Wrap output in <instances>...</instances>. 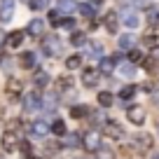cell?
Segmentation results:
<instances>
[{
	"instance_id": "cell-37",
	"label": "cell",
	"mask_w": 159,
	"mask_h": 159,
	"mask_svg": "<svg viewBox=\"0 0 159 159\" xmlns=\"http://www.w3.org/2000/svg\"><path fill=\"white\" fill-rule=\"evenodd\" d=\"M98 159H115V154H112V150L101 148V150H98Z\"/></svg>"
},
{
	"instance_id": "cell-7",
	"label": "cell",
	"mask_w": 159,
	"mask_h": 159,
	"mask_svg": "<svg viewBox=\"0 0 159 159\" xmlns=\"http://www.w3.org/2000/svg\"><path fill=\"white\" fill-rule=\"evenodd\" d=\"M49 131H52V126H49V124H45L42 119H38V122H33V124H30V134H33L35 138H45Z\"/></svg>"
},
{
	"instance_id": "cell-43",
	"label": "cell",
	"mask_w": 159,
	"mask_h": 159,
	"mask_svg": "<svg viewBox=\"0 0 159 159\" xmlns=\"http://www.w3.org/2000/svg\"><path fill=\"white\" fill-rule=\"evenodd\" d=\"M152 159H159V154H154V157H152Z\"/></svg>"
},
{
	"instance_id": "cell-11",
	"label": "cell",
	"mask_w": 159,
	"mask_h": 159,
	"mask_svg": "<svg viewBox=\"0 0 159 159\" xmlns=\"http://www.w3.org/2000/svg\"><path fill=\"white\" fill-rule=\"evenodd\" d=\"M14 14V0H2L0 2V21H10Z\"/></svg>"
},
{
	"instance_id": "cell-21",
	"label": "cell",
	"mask_w": 159,
	"mask_h": 159,
	"mask_svg": "<svg viewBox=\"0 0 159 159\" xmlns=\"http://www.w3.org/2000/svg\"><path fill=\"white\" fill-rule=\"evenodd\" d=\"M119 75H122V77H134L136 68L131 63H126V61H122V63H119Z\"/></svg>"
},
{
	"instance_id": "cell-6",
	"label": "cell",
	"mask_w": 159,
	"mask_h": 159,
	"mask_svg": "<svg viewBox=\"0 0 159 159\" xmlns=\"http://www.w3.org/2000/svg\"><path fill=\"white\" fill-rule=\"evenodd\" d=\"M0 145H2V150H5V152H14L16 145H19L16 134H14V131H7V134L2 136V140H0Z\"/></svg>"
},
{
	"instance_id": "cell-20",
	"label": "cell",
	"mask_w": 159,
	"mask_h": 159,
	"mask_svg": "<svg viewBox=\"0 0 159 159\" xmlns=\"http://www.w3.org/2000/svg\"><path fill=\"white\" fill-rule=\"evenodd\" d=\"M70 42H73L75 47H84L87 45V35L80 33V30H73V35H70Z\"/></svg>"
},
{
	"instance_id": "cell-23",
	"label": "cell",
	"mask_w": 159,
	"mask_h": 159,
	"mask_svg": "<svg viewBox=\"0 0 159 159\" xmlns=\"http://www.w3.org/2000/svg\"><path fill=\"white\" fill-rule=\"evenodd\" d=\"M134 42H136V38L131 33H126V35H122V38H119V47H122V49H131V47H134Z\"/></svg>"
},
{
	"instance_id": "cell-39",
	"label": "cell",
	"mask_w": 159,
	"mask_h": 159,
	"mask_svg": "<svg viewBox=\"0 0 159 159\" xmlns=\"http://www.w3.org/2000/svg\"><path fill=\"white\" fill-rule=\"evenodd\" d=\"M140 59H143V54H140V52H136V49L129 52V61H140Z\"/></svg>"
},
{
	"instance_id": "cell-27",
	"label": "cell",
	"mask_w": 159,
	"mask_h": 159,
	"mask_svg": "<svg viewBox=\"0 0 159 159\" xmlns=\"http://www.w3.org/2000/svg\"><path fill=\"white\" fill-rule=\"evenodd\" d=\"M52 131H54V136H66V122L63 119H56L52 124Z\"/></svg>"
},
{
	"instance_id": "cell-9",
	"label": "cell",
	"mask_w": 159,
	"mask_h": 159,
	"mask_svg": "<svg viewBox=\"0 0 159 159\" xmlns=\"http://www.w3.org/2000/svg\"><path fill=\"white\" fill-rule=\"evenodd\" d=\"M98 75H101V70L87 68L84 73H82V84H84V87H96V84H98Z\"/></svg>"
},
{
	"instance_id": "cell-24",
	"label": "cell",
	"mask_w": 159,
	"mask_h": 159,
	"mask_svg": "<svg viewBox=\"0 0 159 159\" xmlns=\"http://www.w3.org/2000/svg\"><path fill=\"white\" fill-rule=\"evenodd\" d=\"M56 89H59V91L73 89V77H59V80H56Z\"/></svg>"
},
{
	"instance_id": "cell-29",
	"label": "cell",
	"mask_w": 159,
	"mask_h": 159,
	"mask_svg": "<svg viewBox=\"0 0 159 159\" xmlns=\"http://www.w3.org/2000/svg\"><path fill=\"white\" fill-rule=\"evenodd\" d=\"M119 96H122V98H124V101H131V98H134V96H136V87H134V84L124 87V89L119 91Z\"/></svg>"
},
{
	"instance_id": "cell-12",
	"label": "cell",
	"mask_w": 159,
	"mask_h": 159,
	"mask_svg": "<svg viewBox=\"0 0 159 159\" xmlns=\"http://www.w3.org/2000/svg\"><path fill=\"white\" fill-rule=\"evenodd\" d=\"M19 66H21V68H26V70L35 68V66H38V56H35L33 52H24V54L19 56Z\"/></svg>"
},
{
	"instance_id": "cell-34",
	"label": "cell",
	"mask_w": 159,
	"mask_h": 159,
	"mask_svg": "<svg viewBox=\"0 0 159 159\" xmlns=\"http://www.w3.org/2000/svg\"><path fill=\"white\" fill-rule=\"evenodd\" d=\"M28 7H30V10H45V7H47V0H30Z\"/></svg>"
},
{
	"instance_id": "cell-3",
	"label": "cell",
	"mask_w": 159,
	"mask_h": 159,
	"mask_svg": "<svg viewBox=\"0 0 159 159\" xmlns=\"http://www.w3.org/2000/svg\"><path fill=\"white\" fill-rule=\"evenodd\" d=\"M82 145H84L87 152H98V150L103 148V145H101V134H94V131L87 134L84 138H82Z\"/></svg>"
},
{
	"instance_id": "cell-31",
	"label": "cell",
	"mask_w": 159,
	"mask_h": 159,
	"mask_svg": "<svg viewBox=\"0 0 159 159\" xmlns=\"http://www.w3.org/2000/svg\"><path fill=\"white\" fill-rule=\"evenodd\" d=\"M148 24L150 26H159V10H150L148 12Z\"/></svg>"
},
{
	"instance_id": "cell-16",
	"label": "cell",
	"mask_w": 159,
	"mask_h": 159,
	"mask_svg": "<svg viewBox=\"0 0 159 159\" xmlns=\"http://www.w3.org/2000/svg\"><path fill=\"white\" fill-rule=\"evenodd\" d=\"M33 84L38 87V89H42V87L49 84V75L45 73V70H38V73L33 75Z\"/></svg>"
},
{
	"instance_id": "cell-17",
	"label": "cell",
	"mask_w": 159,
	"mask_h": 159,
	"mask_svg": "<svg viewBox=\"0 0 159 159\" xmlns=\"http://www.w3.org/2000/svg\"><path fill=\"white\" fill-rule=\"evenodd\" d=\"M136 143H138L143 150H150V148L154 145V138H152L150 134H136Z\"/></svg>"
},
{
	"instance_id": "cell-41",
	"label": "cell",
	"mask_w": 159,
	"mask_h": 159,
	"mask_svg": "<svg viewBox=\"0 0 159 159\" xmlns=\"http://www.w3.org/2000/svg\"><path fill=\"white\" fill-rule=\"evenodd\" d=\"M89 5H94V7H101V5H103V0H89Z\"/></svg>"
},
{
	"instance_id": "cell-35",
	"label": "cell",
	"mask_w": 159,
	"mask_h": 159,
	"mask_svg": "<svg viewBox=\"0 0 159 159\" xmlns=\"http://www.w3.org/2000/svg\"><path fill=\"white\" fill-rule=\"evenodd\" d=\"M61 26H63L66 30H75V19H73V16H63V21H61Z\"/></svg>"
},
{
	"instance_id": "cell-8",
	"label": "cell",
	"mask_w": 159,
	"mask_h": 159,
	"mask_svg": "<svg viewBox=\"0 0 159 159\" xmlns=\"http://www.w3.org/2000/svg\"><path fill=\"white\" fill-rule=\"evenodd\" d=\"M26 33L33 35V38H42V33H45V21L42 19H33L28 26H26Z\"/></svg>"
},
{
	"instance_id": "cell-36",
	"label": "cell",
	"mask_w": 159,
	"mask_h": 159,
	"mask_svg": "<svg viewBox=\"0 0 159 159\" xmlns=\"http://www.w3.org/2000/svg\"><path fill=\"white\" fill-rule=\"evenodd\" d=\"M82 143V140H80V136H68V138H66V145H68V148H77V145Z\"/></svg>"
},
{
	"instance_id": "cell-25",
	"label": "cell",
	"mask_w": 159,
	"mask_h": 159,
	"mask_svg": "<svg viewBox=\"0 0 159 159\" xmlns=\"http://www.w3.org/2000/svg\"><path fill=\"white\" fill-rule=\"evenodd\" d=\"M112 68H115L112 59H101V66H98V70H101L103 75H110V73H112Z\"/></svg>"
},
{
	"instance_id": "cell-33",
	"label": "cell",
	"mask_w": 159,
	"mask_h": 159,
	"mask_svg": "<svg viewBox=\"0 0 159 159\" xmlns=\"http://www.w3.org/2000/svg\"><path fill=\"white\" fill-rule=\"evenodd\" d=\"M19 148H21V154H24V157H30V154H33V145H30L28 140L19 143Z\"/></svg>"
},
{
	"instance_id": "cell-2",
	"label": "cell",
	"mask_w": 159,
	"mask_h": 159,
	"mask_svg": "<svg viewBox=\"0 0 159 159\" xmlns=\"http://www.w3.org/2000/svg\"><path fill=\"white\" fill-rule=\"evenodd\" d=\"M42 108V96L38 91H30V94L24 96V110L26 112H35V110Z\"/></svg>"
},
{
	"instance_id": "cell-14",
	"label": "cell",
	"mask_w": 159,
	"mask_h": 159,
	"mask_svg": "<svg viewBox=\"0 0 159 159\" xmlns=\"http://www.w3.org/2000/svg\"><path fill=\"white\" fill-rule=\"evenodd\" d=\"M26 35H28L26 30H12V33L7 35V45L16 49V47H21V45H24V38H26Z\"/></svg>"
},
{
	"instance_id": "cell-15",
	"label": "cell",
	"mask_w": 159,
	"mask_h": 159,
	"mask_svg": "<svg viewBox=\"0 0 159 159\" xmlns=\"http://www.w3.org/2000/svg\"><path fill=\"white\" fill-rule=\"evenodd\" d=\"M143 45L148 47V49H157V47H159V30H150V33H145Z\"/></svg>"
},
{
	"instance_id": "cell-22",
	"label": "cell",
	"mask_w": 159,
	"mask_h": 159,
	"mask_svg": "<svg viewBox=\"0 0 159 159\" xmlns=\"http://www.w3.org/2000/svg\"><path fill=\"white\" fill-rule=\"evenodd\" d=\"M80 66H82V56L73 54V56H68V59H66V68H68V70H77Z\"/></svg>"
},
{
	"instance_id": "cell-26",
	"label": "cell",
	"mask_w": 159,
	"mask_h": 159,
	"mask_svg": "<svg viewBox=\"0 0 159 159\" xmlns=\"http://www.w3.org/2000/svg\"><path fill=\"white\" fill-rule=\"evenodd\" d=\"M98 103L103 105V108H110V105H112V94H110V91H101L98 94Z\"/></svg>"
},
{
	"instance_id": "cell-38",
	"label": "cell",
	"mask_w": 159,
	"mask_h": 159,
	"mask_svg": "<svg viewBox=\"0 0 159 159\" xmlns=\"http://www.w3.org/2000/svg\"><path fill=\"white\" fill-rule=\"evenodd\" d=\"M61 12H73L75 10V2H70V0H61Z\"/></svg>"
},
{
	"instance_id": "cell-1",
	"label": "cell",
	"mask_w": 159,
	"mask_h": 159,
	"mask_svg": "<svg viewBox=\"0 0 159 159\" xmlns=\"http://www.w3.org/2000/svg\"><path fill=\"white\" fill-rule=\"evenodd\" d=\"M42 52L54 59V56H59L61 52H63V45H61V40L56 38V35H47V38L42 40Z\"/></svg>"
},
{
	"instance_id": "cell-28",
	"label": "cell",
	"mask_w": 159,
	"mask_h": 159,
	"mask_svg": "<svg viewBox=\"0 0 159 159\" xmlns=\"http://www.w3.org/2000/svg\"><path fill=\"white\" fill-rule=\"evenodd\" d=\"M101 54H103V45H101V42H91V45H89V56L98 59Z\"/></svg>"
},
{
	"instance_id": "cell-30",
	"label": "cell",
	"mask_w": 159,
	"mask_h": 159,
	"mask_svg": "<svg viewBox=\"0 0 159 159\" xmlns=\"http://www.w3.org/2000/svg\"><path fill=\"white\" fill-rule=\"evenodd\" d=\"M61 21H63L61 10H52V12H49V24H52V26H61Z\"/></svg>"
},
{
	"instance_id": "cell-10",
	"label": "cell",
	"mask_w": 159,
	"mask_h": 159,
	"mask_svg": "<svg viewBox=\"0 0 159 159\" xmlns=\"http://www.w3.org/2000/svg\"><path fill=\"white\" fill-rule=\"evenodd\" d=\"M21 91H24V82H21V80H16V77L7 80V96L16 98V96H21Z\"/></svg>"
},
{
	"instance_id": "cell-5",
	"label": "cell",
	"mask_w": 159,
	"mask_h": 159,
	"mask_svg": "<svg viewBox=\"0 0 159 159\" xmlns=\"http://www.w3.org/2000/svg\"><path fill=\"white\" fill-rule=\"evenodd\" d=\"M122 24H124L126 28H138V26H140V14H138L136 10H124Z\"/></svg>"
},
{
	"instance_id": "cell-18",
	"label": "cell",
	"mask_w": 159,
	"mask_h": 159,
	"mask_svg": "<svg viewBox=\"0 0 159 159\" xmlns=\"http://www.w3.org/2000/svg\"><path fill=\"white\" fill-rule=\"evenodd\" d=\"M117 26H119V21H117V14H115V12L105 14V28H108L110 33H117Z\"/></svg>"
},
{
	"instance_id": "cell-19",
	"label": "cell",
	"mask_w": 159,
	"mask_h": 159,
	"mask_svg": "<svg viewBox=\"0 0 159 159\" xmlns=\"http://www.w3.org/2000/svg\"><path fill=\"white\" fill-rule=\"evenodd\" d=\"M87 115H91L87 105H75V108H70V117H75V119H82V117H87Z\"/></svg>"
},
{
	"instance_id": "cell-32",
	"label": "cell",
	"mask_w": 159,
	"mask_h": 159,
	"mask_svg": "<svg viewBox=\"0 0 159 159\" xmlns=\"http://www.w3.org/2000/svg\"><path fill=\"white\" fill-rule=\"evenodd\" d=\"M80 12L84 16H89V19H94V12H96V7L94 5H80Z\"/></svg>"
},
{
	"instance_id": "cell-40",
	"label": "cell",
	"mask_w": 159,
	"mask_h": 159,
	"mask_svg": "<svg viewBox=\"0 0 159 159\" xmlns=\"http://www.w3.org/2000/svg\"><path fill=\"white\" fill-rule=\"evenodd\" d=\"M5 42H7V33L0 28V45H5Z\"/></svg>"
},
{
	"instance_id": "cell-4",
	"label": "cell",
	"mask_w": 159,
	"mask_h": 159,
	"mask_svg": "<svg viewBox=\"0 0 159 159\" xmlns=\"http://www.w3.org/2000/svg\"><path fill=\"white\" fill-rule=\"evenodd\" d=\"M126 117H129V122H131V124L140 126V124L145 122V110L140 108V105H131V108L126 110Z\"/></svg>"
},
{
	"instance_id": "cell-13",
	"label": "cell",
	"mask_w": 159,
	"mask_h": 159,
	"mask_svg": "<svg viewBox=\"0 0 159 159\" xmlns=\"http://www.w3.org/2000/svg\"><path fill=\"white\" fill-rule=\"evenodd\" d=\"M105 134H108L110 138H115V140L124 138V129H122L117 122H105Z\"/></svg>"
},
{
	"instance_id": "cell-42",
	"label": "cell",
	"mask_w": 159,
	"mask_h": 159,
	"mask_svg": "<svg viewBox=\"0 0 159 159\" xmlns=\"http://www.w3.org/2000/svg\"><path fill=\"white\" fill-rule=\"evenodd\" d=\"M154 103L159 105V91H157V94H154Z\"/></svg>"
}]
</instances>
